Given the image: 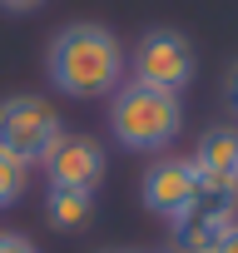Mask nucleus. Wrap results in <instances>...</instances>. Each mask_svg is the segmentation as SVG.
<instances>
[{
    "instance_id": "11",
    "label": "nucleus",
    "mask_w": 238,
    "mask_h": 253,
    "mask_svg": "<svg viewBox=\"0 0 238 253\" xmlns=\"http://www.w3.org/2000/svg\"><path fill=\"white\" fill-rule=\"evenodd\" d=\"M0 253H40L25 233H15V228H0Z\"/></svg>"
},
{
    "instance_id": "8",
    "label": "nucleus",
    "mask_w": 238,
    "mask_h": 253,
    "mask_svg": "<svg viewBox=\"0 0 238 253\" xmlns=\"http://www.w3.org/2000/svg\"><path fill=\"white\" fill-rule=\"evenodd\" d=\"M233 228H238L233 204H223V199H203L194 213H184L179 223H169V253H213Z\"/></svg>"
},
{
    "instance_id": "5",
    "label": "nucleus",
    "mask_w": 238,
    "mask_h": 253,
    "mask_svg": "<svg viewBox=\"0 0 238 253\" xmlns=\"http://www.w3.org/2000/svg\"><path fill=\"white\" fill-rule=\"evenodd\" d=\"M139 199L154 218L164 223H179L184 213H194L203 204V184H198V169L194 159H174V154H159L149 169H144V184H139Z\"/></svg>"
},
{
    "instance_id": "15",
    "label": "nucleus",
    "mask_w": 238,
    "mask_h": 253,
    "mask_svg": "<svg viewBox=\"0 0 238 253\" xmlns=\"http://www.w3.org/2000/svg\"><path fill=\"white\" fill-rule=\"evenodd\" d=\"M99 253H129V248H99Z\"/></svg>"
},
{
    "instance_id": "2",
    "label": "nucleus",
    "mask_w": 238,
    "mask_h": 253,
    "mask_svg": "<svg viewBox=\"0 0 238 253\" xmlns=\"http://www.w3.org/2000/svg\"><path fill=\"white\" fill-rule=\"evenodd\" d=\"M109 129H114V144L129 154H164L184 129V104L179 94L129 80L109 94Z\"/></svg>"
},
{
    "instance_id": "10",
    "label": "nucleus",
    "mask_w": 238,
    "mask_h": 253,
    "mask_svg": "<svg viewBox=\"0 0 238 253\" xmlns=\"http://www.w3.org/2000/svg\"><path fill=\"white\" fill-rule=\"evenodd\" d=\"M25 184H30V169L10 154H0V209H10L25 199Z\"/></svg>"
},
{
    "instance_id": "6",
    "label": "nucleus",
    "mask_w": 238,
    "mask_h": 253,
    "mask_svg": "<svg viewBox=\"0 0 238 253\" xmlns=\"http://www.w3.org/2000/svg\"><path fill=\"white\" fill-rule=\"evenodd\" d=\"M45 174H50L55 189H84V194H94L104 184V174H109V159H104L99 139L65 129L60 144L50 149V159H45Z\"/></svg>"
},
{
    "instance_id": "3",
    "label": "nucleus",
    "mask_w": 238,
    "mask_h": 253,
    "mask_svg": "<svg viewBox=\"0 0 238 253\" xmlns=\"http://www.w3.org/2000/svg\"><path fill=\"white\" fill-rule=\"evenodd\" d=\"M60 134H65V124H60L50 99H40V94H5L0 99V154L20 159L25 169L45 164L50 149L60 144Z\"/></svg>"
},
{
    "instance_id": "12",
    "label": "nucleus",
    "mask_w": 238,
    "mask_h": 253,
    "mask_svg": "<svg viewBox=\"0 0 238 253\" xmlns=\"http://www.w3.org/2000/svg\"><path fill=\"white\" fill-rule=\"evenodd\" d=\"M40 5H50V0H0V10H5V15H30V10H40Z\"/></svg>"
},
{
    "instance_id": "16",
    "label": "nucleus",
    "mask_w": 238,
    "mask_h": 253,
    "mask_svg": "<svg viewBox=\"0 0 238 253\" xmlns=\"http://www.w3.org/2000/svg\"><path fill=\"white\" fill-rule=\"evenodd\" d=\"M139 253H169V248H139Z\"/></svg>"
},
{
    "instance_id": "7",
    "label": "nucleus",
    "mask_w": 238,
    "mask_h": 253,
    "mask_svg": "<svg viewBox=\"0 0 238 253\" xmlns=\"http://www.w3.org/2000/svg\"><path fill=\"white\" fill-rule=\"evenodd\" d=\"M194 169H198L203 199L238 204V129H208L194 149Z\"/></svg>"
},
{
    "instance_id": "13",
    "label": "nucleus",
    "mask_w": 238,
    "mask_h": 253,
    "mask_svg": "<svg viewBox=\"0 0 238 253\" xmlns=\"http://www.w3.org/2000/svg\"><path fill=\"white\" fill-rule=\"evenodd\" d=\"M223 99H228V109L238 114V60L228 65V80H223Z\"/></svg>"
},
{
    "instance_id": "9",
    "label": "nucleus",
    "mask_w": 238,
    "mask_h": 253,
    "mask_svg": "<svg viewBox=\"0 0 238 253\" xmlns=\"http://www.w3.org/2000/svg\"><path fill=\"white\" fill-rule=\"evenodd\" d=\"M89 218H94V194H84V189H45V223L50 228H60V233H79V228H89Z\"/></svg>"
},
{
    "instance_id": "14",
    "label": "nucleus",
    "mask_w": 238,
    "mask_h": 253,
    "mask_svg": "<svg viewBox=\"0 0 238 253\" xmlns=\"http://www.w3.org/2000/svg\"><path fill=\"white\" fill-rule=\"evenodd\" d=\"M213 253H238V228H233V233H228V238H223V243H218Z\"/></svg>"
},
{
    "instance_id": "4",
    "label": "nucleus",
    "mask_w": 238,
    "mask_h": 253,
    "mask_svg": "<svg viewBox=\"0 0 238 253\" xmlns=\"http://www.w3.org/2000/svg\"><path fill=\"white\" fill-rule=\"evenodd\" d=\"M194 40L184 30H169V25H154L134 40L129 50V80L134 84H149V89H164V94H179L194 84Z\"/></svg>"
},
{
    "instance_id": "1",
    "label": "nucleus",
    "mask_w": 238,
    "mask_h": 253,
    "mask_svg": "<svg viewBox=\"0 0 238 253\" xmlns=\"http://www.w3.org/2000/svg\"><path fill=\"white\" fill-rule=\"evenodd\" d=\"M45 75L70 99H99L124 84V45L99 20H70L45 45Z\"/></svg>"
}]
</instances>
